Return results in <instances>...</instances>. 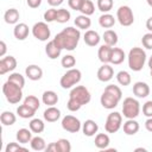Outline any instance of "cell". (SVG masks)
I'll list each match as a JSON object with an SVG mask.
<instances>
[{
	"mask_svg": "<svg viewBox=\"0 0 152 152\" xmlns=\"http://www.w3.org/2000/svg\"><path fill=\"white\" fill-rule=\"evenodd\" d=\"M145 127L148 132H152V118H148L146 121H145Z\"/></svg>",
	"mask_w": 152,
	"mask_h": 152,
	"instance_id": "cell-52",
	"label": "cell"
},
{
	"mask_svg": "<svg viewBox=\"0 0 152 152\" xmlns=\"http://www.w3.org/2000/svg\"><path fill=\"white\" fill-rule=\"evenodd\" d=\"M114 1L113 0H97V8L102 13H108L113 8Z\"/></svg>",
	"mask_w": 152,
	"mask_h": 152,
	"instance_id": "cell-40",
	"label": "cell"
},
{
	"mask_svg": "<svg viewBox=\"0 0 152 152\" xmlns=\"http://www.w3.org/2000/svg\"><path fill=\"white\" fill-rule=\"evenodd\" d=\"M141 43H142V46L145 49L152 50V32L145 33L142 36V38H141Z\"/></svg>",
	"mask_w": 152,
	"mask_h": 152,
	"instance_id": "cell-44",
	"label": "cell"
},
{
	"mask_svg": "<svg viewBox=\"0 0 152 152\" xmlns=\"http://www.w3.org/2000/svg\"><path fill=\"white\" fill-rule=\"evenodd\" d=\"M151 77H152V69H151Z\"/></svg>",
	"mask_w": 152,
	"mask_h": 152,
	"instance_id": "cell-57",
	"label": "cell"
},
{
	"mask_svg": "<svg viewBox=\"0 0 152 152\" xmlns=\"http://www.w3.org/2000/svg\"><path fill=\"white\" fill-rule=\"evenodd\" d=\"M80 38H81L80 28L68 26V27L63 28L59 33H57L56 37L53 38V40L62 50L65 49L68 51H74L78 45Z\"/></svg>",
	"mask_w": 152,
	"mask_h": 152,
	"instance_id": "cell-1",
	"label": "cell"
},
{
	"mask_svg": "<svg viewBox=\"0 0 152 152\" xmlns=\"http://www.w3.org/2000/svg\"><path fill=\"white\" fill-rule=\"evenodd\" d=\"M28 32H30V28L28 26L25 24V23H19V24H15L14 28H13V34L14 37L18 39V40H24L27 38L28 36Z\"/></svg>",
	"mask_w": 152,
	"mask_h": 152,
	"instance_id": "cell-17",
	"label": "cell"
},
{
	"mask_svg": "<svg viewBox=\"0 0 152 152\" xmlns=\"http://www.w3.org/2000/svg\"><path fill=\"white\" fill-rule=\"evenodd\" d=\"M94 142H95V146H96L97 148H100V150H106V148L108 147L109 142H110V139H109L108 134H106V133H99V134H96Z\"/></svg>",
	"mask_w": 152,
	"mask_h": 152,
	"instance_id": "cell-27",
	"label": "cell"
},
{
	"mask_svg": "<svg viewBox=\"0 0 152 152\" xmlns=\"http://www.w3.org/2000/svg\"><path fill=\"white\" fill-rule=\"evenodd\" d=\"M56 146H57V152H70L71 151V144L68 139L61 138L56 141Z\"/></svg>",
	"mask_w": 152,
	"mask_h": 152,
	"instance_id": "cell-37",
	"label": "cell"
},
{
	"mask_svg": "<svg viewBox=\"0 0 152 152\" xmlns=\"http://www.w3.org/2000/svg\"><path fill=\"white\" fill-rule=\"evenodd\" d=\"M17 68V59L13 56H6L0 59V75L13 71Z\"/></svg>",
	"mask_w": 152,
	"mask_h": 152,
	"instance_id": "cell-12",
	"label": "cell"
},
{
	"mask_svg": "<svg viewBox=\"0 0 152 152\" xmlns=\"http://www.w3.org/2000/svg\"><path fill=\"white\" fill-rule=\"evenodd\" d=\"M148 66H150V69H152V56L148 59Z\"/></svg>",
	"mask_w": 152,
	"mask_h": 152,
	"instance_id": "cell-54",
	"label": "cell"
},
{
	"mask_svg": "<svg viewBox=\"0 0 152 152\" xmlns=\"http://www.w3.org/2000/svg\"><path fill=\"white\" fill-rule=\"evenodd\" d=\"M42 101L46 106H55L58 102V95L53 90H46L42 95Z\"/></svg>",
	"mask_w": 152,
	"mask_h": 152,
	"instance_id": "cell-24",
	"label": "cell"
},
{
	"mask_svg": "<svg viewBox=\"0 0 152 152\" xmlns=\"http://www.w3.org/2000/svg\"><path fill=\"white\" fill-rule=\"evenodd\" d=\"M99 131V125L94 121V120H86L83 124H82V132L84 135L87 137H93Z\"/></svg>",
	"mask_w": 152,
	"mask_h": 152,
	"instance_id": "cell-20",
	"label": "cell"
},
{
	"mask_svg": "<svg viewBox=\"0 0 152 152\" xmlns=\"http://www.w3.org/2000/svg\"><path fill=\"white\" fill-rule=\"evenodd\" d=\"M32 34L36 39L40 40V42H45L50 38V28L48 26V23L46 21H38L33 25L32 27Z\"/></svg>",
	"mask_w": 152,
	"mask_h": 152,
	"instance_id": "cell-10",
	"label": "cell"
},
{
	"mask_svg": "<svg viewBox=\"0 0 152 152\" xmlns=\"http://www.w3.org/2000/svg\"><path fill=\"white\" fill-rule=\"evenodd\" d=\"M127 59H128V66L131 70L140 71L142 70L146 63V52L141 48H133L129 50Z\"/></svg>",
	"mask_w": 152,
	"mask_h": 152,
	"instance_id": "cell-4",
	"label": "cell"
},
{
	"mask_svg": "<svg viewBox=\"0 0 152 152\" xmlns=\"http://www.w3.org/2000/svg\"><path fill=\"white\" fill-rule=\"evenodd\" d=\"M140 113V103L134 97H126L122 103V114L126 119H135Z\"/></svg>",
	"mask_w": 152,
	"mask_h": 152,
	"instance_id": "cell-7",
	"label": "cell"
},
{
	"mask_svg": "<svg viewBox=\"0 0 152 152\" xmlns=\"http://www.w3.org/2000/svg\"><path fill=\"white\" fill-rule=\"evenodd\" d=\"M6 50H7L6 43H5L4 40H1V42H0V57H4V56H5Z\"/></svg>",
	"mask_w": 152,
	"mask_h": 152,
	"instance_id": "cell-49",
	"label": "cell"
},
{
	"mask_svg": "<svg viewBox=\"0 0 152 152\" xmlns=\"http://www.w3.org/2000/svg\"><path fill=\"white\" fill-rule=\"evenodd\" d=\"M146 28H147L150 32H152V17H150V18L146 20Z\"/></svg>",
	"mask_w": 152,
	"mask_h": 152,
	"instance_id": "cell-53",
	"label": "cell"
},
{
	"mask_svg": "<svg viewBox=\"0 0 152 152\" xmlns=\"http://www.w3.org/2000/svg\"><path fill=\"white\" fill-rule=\"evenodd\" d=\"M56 15H57V10H55L53 7H51L48 11H45V13H44V20L46 23L55 21L56 20Z\"/></svg>",
	"mask_w": 152,
	"mask_h": 152,
	"instance_id": "cell-43",
	"label": "cell"
},
{
	"mask_svg": "<svg viewBox=\"0 0 152 152\" xmlns=\"http://www.w3.org/2000/svg\"><path fill=\"white\" fill-rule=\"evenodd\" d=\"M84 0H68V5L71 10H75V11H80L82 4H83Z\"/></svg>",
	"mask_w": 152,
	"mask_h": 152,
	"instance_id": "cell-47",
	"label": "cell"
},
{
	"mask_svg": "<svg viewBox=\"0 0 152 152\" xmlns=\"http://www.w3.org/2000/svg\"><path fill=\"white\" fill-rule=\"evenodd\" d=\"M75 25L77 28L80 30H88L91 25V20L89 19L88 15H84V14H81V15H77L76 19L74 20Z\"/></svg>",
	"mask_w": 152,
	"mask_h": 152,
	"instance_id": "cell-29",
	"label": "cell"
},
{
	"mask_svg": "<svg viewBox=\"0 0 152 152\" xmlns=\"http://www.w3.org/2000/svg\"><path fill=\"white\" fill-rule=\"evenodd\" d=\"M83 39L88 46H96L101 40L100 34L94 30H87L84 36H83Z\"/></svg>",
	"mask_w": 152,
	"mask_h": 152,
	"instance_id": "cell-21",
	"label": "cell"
},
{
	"mask_svg": "<svg viewBox=\"0 0 152 152\" xmlns=\"http://www.w3.org/2000/svg\"><path fill=\"white\" fill-rule=\"evenodd\" d=\"M46 152H57V146H56V142H51L46 146L45 148Z\"/></svg>",
	"mask_w": 152,
	"mask_h": 152,
	"instance_id": "cell-50",
	"label": "cell"
},
{
	"mask_svg": "<svg viewBox=\"0 0 152 152\" xmlns=\"http://www.w3.org/2000/svg\"><path fill=\"white\" fill-rule=\"evenodd\" d=\"M99 24L101 27L103 28H110L114 26L115 24V18L114 15H112L110 13H103L100 18H99Z\"/></svg>",
	"mask_w": 152,
	"mask_h": 152,
	"instance_id": "cell-28",
	"label": "cell"
},
{
	"mask_svg": "<svg viewBox=\"0 0 152 152\" xmlns=\"http://www.w3.org/2000/svg\"><path fill=\"white\" fill-rule=\"evenodd\" d=\"M94 11H95V6H94V2L91 0H84L81 8H80V12L84 15H88V17L94 13Z\"/></svg>",
	"mask_w": 152,
	"mask_h": 152,
	"instance_id": "cell-36",
	"label": "cell"
},
{
	"mask_svg": "<svg viewBox=\"0 0 152 152\" xmlns=\"http://www.w3.org/2000/svg\"><path fill=\"white\" fill-rule=\"evenodd\" d=\"M125 58H126V55H125V52H124L122 49H120V48H113L112 56H110V63L112 64H114V65L121 64Z\"/></svg>",
	"mask_w": 152,
	"mask_h": 152,
	"instance_id": "cell-26",
	"label": "cell"
},
{
	"mask_svg": "<svg viewBox=\"0 0 152 152\" xmlns=\"http://www.w3.org/2000/svg\"><path fill=\"white\" fill-rule=\"evenodd\" d=\"M135 151H146V148H142V147H139V148H135Z\"/></svg>",
	"mask_w": 152,
	"mask_h": 152,
	"instance_id": "cell-55",
	"label": "cell"
},
{
	"mask_svg": "<svg viewBox=\"0 0 152 152\" xmlns=\"http://www.w3.org/2000/svg\"><path fill=\"white\" fill-rule=\"evenodd\" d=\"M62 128L70 133H77L82 128L81 121L74 115H65L62 119Z\"/></svg>",
	"mask_w": 152,
	"mask_h": 152,
	"instance_id": "cell-11",
	"label": "cell"
},
{
	"mask_svg": "<svg viewBox=\"0 0 152 152\" xmlns=\"http://www.w3.org/2000/svg\"><path fill=\"white\" fill-rule=\"evenodd\" d=\"M61 64L63 68L65 69H71L75 66L76 64V58L72 56V55H65L62 57V61H61Z\"/></svg>",
	"mask_w": 152,
	"mask_h": 152,
	"instance_id": "cell-41",
	"label": "cell"
},
{
	"mask_svg": "<svg viewBox=\"0 0 152 152\" xmlns=\"http://www.w3.org/2000/svg\"><path fill=\"white\" fill-rule=\"evenodd\" d=\"M7 81L13 82V83H15L17 86H19V87H21V88H24V86H25V78H24V76H23L21 74H19V72H12V74L8 76V80H7Z\"/></svg>",
	"mask_w": 152,
	"mask_h": 152,
	"instance_id": "cell-42",
	"label": "cell"
},
{
	"mask_svg": "<svg viewBox=\"0 0 152 152\" xmlns=\"http://www.w3.org/2000/svg\"><path fill=\"white\" fill-rule=\"evenodd\" d=\"M146 1H147L148 6H151V7H152V0H146Z\"/></svg>",
	"mask_w": 152,
	"mask_h": 152,
	"instance_id": "cell-56",
	"label": "cell"
},
{
	"mask_svg": "<svg viewBox=\"0 0 152 152\" xmlns=\"http://www.w3.org/2000/svg\"><path fill=\"white\" fill-rule=\"evenodd\" d=\"M70 17H71V14H70V12H69L68 10H65V8H59V10H57L56 21H57V23H61V24H64V23L69 21Z\"/></svg>",
	"mask_w": 152,
	"mask_h": 152,
	"instance_id": "cell-38",
	"label": "cell"
},
{
	"mask_svg": "<svg viewBox=\"0 0 152 152\" xmlns=\"http://www.w3.org/2000/svg\"><path fill=\"white\" fill-rule=\"evenodd\" d=\"M25 74L31 81H39L43 77V69L36 64H31L25 69Z\"/></svg>",
	"mask_w": 152,
	"mask_h": 152,
	"instance_id": "cell-15",
	"label": "cell"
},
{
	"mask_svg": "<svg viewBox=\"0 0 152 152\" xmlns=\"http://www.w3.org/2000/svg\"><path fill=\"white\" fill-rule=\"evenodd\" d=\"M63 1H64V0H48V4H49L51 7H57V6L62 5Z\"/></svg>",
	"mask_w": 152,
	"mask_h": 152,
	"instance_id": "cell-51",
	"label": "cell"
},
{
	"mask_svg": "<svg viewBox=\"0 0 152 152\" xmlns=\"http://www.w3.org/2000/svg\"><path fill=\"white\" fill-rule=\"evenodd\" d=\"M32 131L31 129H27V128H20L18 129L17 134H15V138H17V141L20 142L21 145H25V144H28L32 139Z\"/></svg>",
	"mask_w": 152,
	"mask_h": 152,
	"instance_id": "cell-22",
	"label": "cell"
},
{
	"mask_svg": "<svg viewBox=\"0 0 152 152\" xmlns=\"http://www.w3.org/2000/svg\"><path fill=\"white\" fill-rule=\"evenodd\" d=\"M19 17H20V14H19L18 10H15V8H10L4 14V19L7 24H17L19 20Z\"/></svg>",
	"mask_w": 152,
	"mask_h": 152,
	"instance_id": "cell-30",
	"label": "cell"
},
{
	"mask_svg": "<svg viewBox=\"0 0 152 152\" xmlns=\"http://www.w3.org/2000/svg\"><path fill=\"white\" fill-rule=\"evenodd\" d=\"M34 113H36V110L32 109V108H30V107L26 106L25 103L20 104V106L17 108V114H18L20 118H23V119H30V118H32V116L34 115Z\"/></svg>",
	"mask_w": 152,
	"mask_h": 152,
	"instance_id": "cell-31",
	"label": "cell"
},
{
	"mask_svg": "<svg viewBox=\"0 0 152 152\" xmlns=\"http://www.w3.org/2000/svg\"><path fill=\"white\" fill-rule=\"evenodd\" d=\"M116 81L119 84L126 87V86H129L131 82H132V77L129 75V72H127L126 70H121L116 74Z\"/></svg>",
	"mask_w": 152,
	"mask_h": 152,
	"instance_id": "cell-34",
	"label": "cell"
},
{
	"mask_svg": "<svg viewBox=\"0 0 152 152\" xmlns=\"http://www.w3.org/2000/svg\"><path fill=\"white\" fill-rule=\"evenodd\" d=\"M142 114L147 118H152V101H147L142 104Z\"/></svg>",
	"mask_w": 152,
	"mask_h": 152,
	"instance_id": "cell-46",
	"label": "cell"
},
{
	"mask_svg": "<svg viewBox=\"0 0 152 152\" xmlns=\"http://www.w3.org/2000/svg\"><path fill=\"white\" fill-rule=\"evenodd\" d=\"M122 126V115L118 112H112L108 114L106 124H104V129L107 133H116Z\"/></svg>",
	"mask_w": 152,
	"mask_h": 152,
	"instance_id": "cell-8",
	"label": "cell"
},
{
	"mask_svg": "<svg viewBox=\"0 0 152 152\" xmlns=\"http://www.w3.org/2000/svg\"><path fill=\"white\" fill-rule=\"evenodd\" d=\"M82 78V72L78 69L71 68L68 69V71L61 77L59 80V84L63 89H70L74 86H76Z\"/></svg>",
	"mask_w": 152,
	"mask_h": 152,
	"instance_id": "cell-6",
	"label": "cell"
},
{
	"mask_svg": "<svg viewBox=\"0 0 152 152\" xmlns=\"http://www.w3.org/2000/svg\"><path fill=\"white\" fill-rule=\"evenodd\" d=\"M103 42H104V44H107V45H110V46H115L116 44H118V33L114 31V30H110V28H108V30H106L104 32H103Z\"/></svg>",
	"mask_w": 152,
	"mask_h": 152,
	"instance_id": "cell-25",
	"label": "cell"
},
{
	"mask_svg": "<svg viewBox=\"0 0 152 152\" xmlns=\"http://www.w3.org/2000/svg\"><path fill=\"white\" fill-rule=\"evenodd\" d=\"M121 97H122L121 89L118 86L109 84V86H107L104 88V90H103V93L101 95L100 102H101L103 108H106V109H114L119 104Z\"/></svg>",
	"mask_w": 152,
	"mask_h": 152,
	"instance_id": "cell-3",
	"label": "cell"
},
{
	"mask_svg": "<svg viewBox=\"0 0 152 152\" xmlns=\"http://www.w3.org/2000/svg\"><path fill=\"white\" fill-rule=\"evenodd\" d=\"M116 19L121 26H131L134 23L133 11L129 6H120L116 11Z\"/></svg>",
	"mask_w": 152,
	"mask_h": 152,
	"instance_id": "cell-9",
	"label": "cell"
},
{
	"mask_svg": "<svg viewBox=\"0 0 152 152\" xmlns=\"http://www.w3.org/2000/svg\"><path fill=\"white\" fill-rule=\"evenodd\" d=\"M112 50H113V46L110 45H107V44H103L99 48V51H97V56H99V59L106 64V63H110V56H112Z\"/></svg>",
	"mask_w": 152,
	"mask_h": 152,
	"instance_id": "cell-19",
	"label": "cell"
},
{
	"mask_svg": "<svg viewBox=\"0 0 152 152\" xmlns=\"http://www.w3.org/2000/svg\"><path fill=\"white\" fill-rule=\"evenodd\" d=\"M90 99H91V95L84 86H76L70 90L66 108L70 112H77L81 109L82 106L89 103Z\"/></svg>",
	"mask_w": 152,
	"mask_h": 152,
	"instance_id": "cell-2",
	"label": "cell"
},
{
	"mask_svg": "<svg viewBox=\"0 0 152 152\" xmlns=\"http://www.w3.org/2000/svg\"><path fill=\"white\" fill-rule=\"evenodd\" d=\"M2 93L6 97V100L12 103V104H15V103H19L20 100L23 99V88L17 86L15 83L13 82H10L7 81L6 83H4L2 86Z\"/></svg>",
	"mask_w": 152,
	"mask_h": 152,
	"instance_id": "cell-5",
	"label": "cell"
},
{
	"mask_svg": "<svg viewBox=\"0 0 152 152\" xmlns=\"http://www.w3.org/2000/svg\"><path fill=\"white\" fill-rule=\"evenodd\" d=\"M44 120L48 122H55L61 118V110L55 106H49L43 113Z\"/></svg>",
	"mask_w": 152,
	"mask_h": 152,
	"instance_id": "cell-16",
	"label": "cell"
},
{
	"mask_svg": "<svg viewBox=\"0 0 152 152\" xmlns=\"http://www.w3.org/2000/svg\"><path fill=\"white\" fill-rule=\"evenodd\" d=\"M30 144H31V148L34 150V151H43V150L46 148V142H45L44 138L38 137V135L37 137H33L31 139Z\"/></svg>",
	"mask_w": 152,
	"mask_h": 152,
	"instance_id": "cell-33",
	"label": "cell"
},
{
	"mask_svg": "<svg viewBox=\"0 0 152 152\" xmlns=\"http://www.w3.org/2000/svg\"><path fill=\"white\" fill-rule=\"evenodd\" d=\"M24 103H25L26 106H28L30 108L34 109V110H37V109L40 107V102H39L38 97H36L34 95H28V96H26V97L24 99Z\"/></svg>",
	"mask_w": 152,
	"mask_h": 152,
	"instance_id": "cell-39",
	"label": "cell"
},
{
	"mask_svg": "<svg viewBox=\"0 0 152 152\" xmlns=\"http://www.w3.org/2000/svg\"><path fill=\"white\" fill-rule=\"evenodd\" d=\"M6 152H15V151H26L25 147L21 146V144L19 142H8L6 148H5Z\"/></svg>",
	"mask_w": 152,
	"mask_h": 152,
	"instance_id": "cell-45",
	"label": "cell"
},
{
	"mask_svg": "<svg viewBox=\"0 0 152 152\" xmlns=\"http://www.w3.org/2000/svg\"><path fill=\"white\" fill-rule=\"evenodd\" d=\"M113 76H114V70L108 63L102 64L97 70V78L101 82H108L113 78Z\"/></svg>",
	"mask_w": 152,
	"mask_h": 152,
	"instance_id": "cell-13",
	"label": "cell"
},
{
	"mask_svg": "<svg viewBox=\"0 0 152 152\" xmlns=\"http://www.w3.org/2000/svg\"><path fill=\"white\" fill-rule=\"evenodd\" d=\"M28 127H30V129H31L33 133H42V132L44 131V128H45V124H44L43 120L36 118V119H32V120L30 121Z\"/></svg>",
	"mask_w": 152,
	"mask_h": 152,
	"instance_id": "cell-35",
	"label": "cell"
},
{
	"mask_svg": "<svg viewBox=\"0 0 152 152\" xmlns=\"http://www.w3.org/2000/svg\"><path fill=\"white\" fill-rule=\"evenodd\" d=\"M0 121L4 126H12L15 121H17V116L15 114H13L12 112L10 110H5L1 113L0 115Z\"/></svg>",
	"mask_w": 152,
	"mask_h": 152,
	"instance_id": "cell-32",
	"label": "cell"
},
{
	"mask_svg": "<svg viewBox=\"0 0 152 152\" xmlns=\"http://www.w3.org/2000/svg\"><path fill=\"white\" fill-rule=\"evenodd\" d=\"M42 4V0H27V5L31 8H37Z\"/></svg>",
	"mask_w": 152,
	"mask_h": 152,
	"instance_id": "cell-48",
	"label": "cell"
},
{
	"mask_svg": "<svg viewBox=\"0 0 152 152\" xmlns=\"http://www.w3.org/2000/svg\"><path fill=\"white\" fill-rule=\"evenodd\" d=\"M61 52H62V49L56 44V42L53 39L50 40L45 46V53L48 55V57L50 59H56L57 57H59Z\"/></svg>",
	"mask_w": 152,
	"mask_h": 152,
	"instance_id": "cell-18",
	"label": "cell"
},
{
	"mask_svg": "<svg viewBox=\"0 0 152 152\" xmlns=\"http://www.w3.org/2000/svg\"><path fill=\"white\" fill-rule=\"evenodd\" d=\"M133 94L137 97H139V99H144V97L148 96L150 95V87H148V84L146 82H141V81L135 82L133 84Z\"/></svg>",
	"mask_w": 152,
	"mask_h": 152,
	"instance_id": "cell-14",
	"label": "cell"
},
{
	"mask_svg": "<svg viewBox=\"0 0 152 152\" xmlns=\"http://www.w3.org/2000/svg\"><path fill=\"white\" fill-rule=\"evenodd\" d=\"M139 131V124L134 119H127L126 122H124V133L127 135H134Z\"/></svg>",
	"mask_w": 152,
	"mask_h": 152,
	"instance_id": "cell-23",
	"label": "cell"
}]
</instances>
